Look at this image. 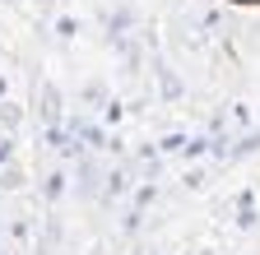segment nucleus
<instances>
[{"instance_id":"1","label":"nucleus","mask_w":260,"mask_h":255,"mask_svg":"<svg viewBox=\"0 0 260 255\" xmlns=\"http://www.w3.org/2000/svg\"><path fill=\"white\" fill-rule=\"evenodd\" d=\"M65 130H70V139L79 149H107V135L98 130L93 121H84V116H70V121H65Z\"/></svg>"},{"instance_id":"10","label":"nucleus","mask_w":260,"mask_h":255,"mask_svg":"<svg viewBox=\"0 0 260 255\" xmlns=\"http://www.w3.org/2000/svg\"><path fill=\"white\" fill-rule=\"evenodd\" d=\"M233 5H260V0H233Z\"/></svg>"},{"instance_id":"2","label":"nucleus","mask_w":260,"mask_h":255,"mask_svg":"<svg viewBox=\"0 0 260 255\" xmlns=\"http://www.w3.org/2000/svg\"><path fill=\"white\" fill-rule=\"evenodd\" d=\"M103 176L107 172H98L93 158H79V181H75V190H79V195H103Z\"/></svg>"},{"instance_id":"6","label":"nucleus","mask_w":260,"mask_h":255,"mask_svg":"<svg viewBox=\"0 0 260 255\" xmlns=\"http://www.w3.org/2000/svg\"><path fill=\"white\" fill-rule=\"evenodd\" d=\"M255 149H260V135H246V139H242L233 153H228V158H246V153H255Z\"/></svg>"},{"instance_id":"5","label":"nucleus","mask_w":260,"mask_h":255,"mask_svg":"<svg viewBox=\"0 0 260 255\" xmlns=\"http://www.w3.org/2000/svg\"><path fill=\"white\" fill-rule=\"evenodd\" d=\"M0 121H5V125H10V130H14V125L23 121V112H19L14 102H0Z\"/></svg>"},{"instance_id":"4","label":"nucleus","mask_w":260,"mask_h":255,"mask_svg":"<svg viewBox=\"0 0 260 255\" xmlns=\"http://www.w3.org/2000/svg\"><path fill=\"white\" fill-rule=\"evenodd\" d=\"M162 75V98H181V84H177V75L172 70H158Z\"/></svg>"},{"instance_id":"7","label":"nucleus","mask_w":260,"mask_h":255,"mask_svg":"<svg viewBox=\"0 0 260 255\" xmlns=\"http://www.w3.org/2000/svg\"><path fill=\"white\" fill-rule=\"evenodd\" d=\"M42 190H47V200H56V195H60V190H65V176H60V172H51Z\"/></svg>"},{"instance_id":"8","label":"nucleus","mask_w":260,"mask_h":255,"mask_svg":"<svg viewBox=\"0 0 260 255\" xmlns=\"http://www.w3.org/2000/svg\"><path fill=\"white\" fill-rule=\"evenodd\" d=\"M0 186H5V190H14V186H23V176H19L14 167H5V176H0Z\"/></svg>"},{"instance_id":"9","label":"nucleus","mask_w":260,"mask_h":255,"mask_svg":"<svg viewBox=\"0 0 260 255\" xmlns=\"http://www.w3.org/2000/svg\"><path fill=\"white\" fill-rule=\"evenodd\" d=\"M0 163H5V167L14 163V139H0Z\"/></svg>"},{"instance_id":"3","label":"nucleus","mask_w":260,"mask_h":255,"mask_svg":"<svg viewBox=\"0 0 260 255\" xmlns=\"http://www.w3.org/2000/svg\"><path fill=\"white\" fill-rule=\"evenodd\" d=\"M42 116H47L51 125H60V93H56L51 84L42 88Z\"/></svg>"}]
</instances>
